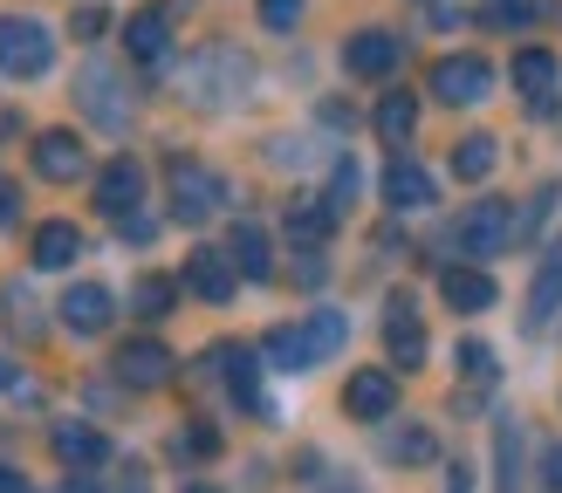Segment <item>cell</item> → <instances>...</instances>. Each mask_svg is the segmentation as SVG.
<instances>
[{"mask_svg":"<svg viewBox=\"0 0 562 493\" xmlns=\"http://www.w3.org/2000/svg\"><path fill=\"white\" fill-rule=\"evenodd\" d=\"M350 199H357V164L344 158V164H336V179H329V199H323V206L344 219V213H350Z\"/></svg>","mask_w":562,"mask_h":493,"instance_id":"32","label":"cell"},{"mask_svg":"<svg viewBox=\"0 0 562 493\" xmlns=\"http://www.w3.org/2000/svg\"><path fill=\"white\" fill-rule=\"evenodd\" d=\"M227 261L247 274V282H268V267H274V261H268V233H261V227H234Z\"/></svg>","mask_w":562,"mask_h":493,"instance_id":"25","label":"cell"},{"mask_svg":"<svg viewBox=\"0 0 562 493\" xmlns=\"http://www.w3.org/2000/svg\"><path fill=\"white\" fill-rule=\"evenodd\" d=\"M329 227H336V213H329V206H308V199L289 206V240H295V246H323Z\"/></svg>","mask_w":562,"mask_h":493,"instance_id":"29","label":"cell"},{"mask_svg":"<svg viewBox=\"0 0 562 493\" xmlns=\"http://www.w3.org/2000/svg\"><path fill=\"white\" fill-rule=\"evenodd\" d=\"M179 452H220V432L213 425H186L179 432Z\"/></svg>","mask_w":562,"mask_h":493,"instance_id":"37","label":"cell"},{"mask_svg":"<svg viewBox=\"0 0 562 493\" xmlns=\"http://www.w3.org/2000/svg\"><path fill=\"white\" fill-rule=\"evenodd\" d=\"M473 14H481V27H501V35H515V27H528V21L542 14V0H481Z\"/></svg>","mask_w":562,"mask_h":493,"instance_id":"28","label":"cell"},{"mask_svg":"<svg viewBox=\"0 0 562 493\" xmlns=\"http://www.w3.org/2000/svg\"><path fill=\"white\" fill-rule=\"evenodd\" d=\"M124 240H151V213H131L124 219Z\"/></svg>","mask_w":562,"mask_h":493,"instance_id":"39","label":"cell"},{"mask_svg":"<svg viewBox=\"0 0 562 493\" xmlns=\"http://www.w3.org/2000/svg\"><path fill=\"white\" fill-rule=\"evenodd\" d=\"M55 459L76 466V473H97V466H110V438L90 425H55Z\"/></svg>","mask_w":562,"mask_h":493,"instance_id":"19","label":"cell"},{"mask_svg":"<svg viewBox=\"0 0 562 493\" xmlns=\"http://www.w3.org/2000/svg\"><path fill=\"white\" fill-rule=\"evenodd\" d=\"M398 62H405V42L391 35V27H357V35L344 42V69L357 82H384Z\"/></svg>","mask_w":562,"mask_h":493,"instance_id":"6","label":"cell"},{"mask_svg":"<svg viewBox=\"0 0 562 493\" xmlns=\"http://www.w3.org/2000/svg\"><path fill=\"white\" fill-rule=\"evenodd\" d=\"M63 493H82V486H63Z\"/></svg>","mask_w":562,"mask_h":493,"instance_id":"44","label":"cell"},{"mask_svg":"<svg viewBox=\"0 0 562 493\" xmlns=\"http://www.w3.org/2000/svg\"><path fill=\"white\" fill-rule=\"evenodd\" d=\"M220 206H227V185H220V172H206V164H192V158H172V213L186 219V227L213 219Z\"/></svg>","mask_w":562,"mask_h":493,"instance_id":"4","label":"cell"},{"mask_svg":"<svg viewBox=\"0 0 562 493\" xmlns=\"http://www.w3.org/2000/svg\"><path fill=\"white\" fill-rule=\"evenodd\" d=\"M179 493H220V486H206V480H186V486H179Z\"/></svg>","mask_w":562,"mask_h":493,"instance_id":"42","label":"cell"},{"mask_svg":"<svg viewBox=\"0 0 562 493\" xmlns=\"http://www.w3.org/2000/svg\"><path fill=\"white\" fill-rule=\"evenodd\" d=\"M247 82H255V62H247L240 48L213 42V48H200V55L186 62V82H179V90L200 103V110H227V103L247 96Z\"/></svg>","mask_w":562,"mask_h":493,"instance_id":"1","label":"cell"},{"mask_svg":"<svg viewBox=\"0 0 562 493\" xmlns=\"http://www.w3.org/2000/svg\"><path fill=\"white\" fill-rule=\"evenodd\" d=\"M384 356H391L398 370H418V364H426V322H418L412 295H391V309H384Z\"/></svg>","mask_w":562,"mask_h":493,"instance_id":"8","label":"cell"},{"mask_svg":"<svg viewBox=\"0 0 562 493\" xmlns=\"http://www.w3.org/2000/svg\"><path fill=\"white\" fill-rule=\"evenodd\" d=\"M35 172L48 185H76L82 172H90V151H82L76 130H35Z\"/></svg>","mask_w":562,"mask_h":493,"instance_id":"11","label":"cell"},{"mask_svg":"<svg viewBox=\"0 0 562 493\" xmlns=\"http://www.w3.org/2000/svg\"><path fill=\"white\" fill-rule=\"evenodd\" d=\"M261 356H268L274 370H308V364H316V349H308V329H302V322H274L268 336H261Z\"/></svg>","mask_w":562,"mask_h":493,"instance_id":"22","label":"cell"},{"mask_svg":"<svg viewBox=\"0 0 562 493\" xmlns=\"http://www.w3.org/2000/svg\"><path fill=\"white\" fill-rule=\"evenodd\" d=\"M97 206L110 219H131L137 206H145V164H137V158H110L97 172Z\"/></svg>","mask_w":562,"mask_h":493,"instance_id":"13","label":"cell"},{"mask_svg":"<svg viewBox=\"0 0 562 493\" xmlns=\"http://www.w3.org/2000/svg\"><path fill=\"white\" fill-rule=\"evenodd\" d=\"M213 370L234 383V398H240L247 411H255V419H281V411L261 398V364H255V349H234V343H220V349H213Z\"/></svg>","mask_w":562,"mask_h":493,"instance_id":"16","label":"cell"},{"mask_svg":"<svg viewBox=\"0 0 562 493\" xmlns=\"http://www.w3.org/2000/svg\"><path fill=\"white\" fill-rule=\"evenodd\" d=\"M439 295H446V309H460V316H481V309H494L501 301V288H494V274L487 267H446L439 274Z\"/></svg>","mask_w":562,"mask_h":493,"instance_id":"17","label":"cell"},{"mask_svg":"<svg viewBox=\"0 0 562 493\" xmlns=\"http://www.w3.org/2000/svg\"><path fill=\"white\" fill-rule=\"evenodd\" d=\"M515 446H521V438H515V425L501 419V425H494V452H501V493H515Z\"/></svg>","mask_w":562,"mask_h":493,"instance_id":"34","label":"cell"},{"mask_svg":"<svg viewBox=\"0 0 562 493\" xmlns=\"http://www.w3.org/2000/svg\"><path fill=\"white\" fill-rule=\"evenodd\" d=\"M27 254H35V267H69V261L82 254L76 219H42V227H35V246H27Z\"/></svg>","mask_w":562,"mask_h":493,"instance_id":"23","label":"cell"},{"mask_svg":"<svg viewBox=\"0 0 562 493\" xmlns=\"http://www.w3.org/2000/svg\"><path fill=\"white\" fill-rule=\"evenodd\" d=\"M124 493H145V480H131V486H124Z\"/></svg>","mask_w":562,"mask_h":493,"instance_id":"43","label":"cell"},{"mask_svg":"<svg viewBox=\"0 0 562 493\" xmlns=\"http://www.w3.org/2000/svg\"><path fill=\"white\" fill-rule=\"evenodd\" d=\"M549 486H555V493H562V446H555V452H549Z\"/></svg>","mask_w":562,"mask_h":493,"instance_id":"41","label":"cell"},{"mask_svg":"<svg viewBox=\"0 0 562 493\" xmlns=\"http://www.w3.org/2000/svg\"><path fill=\"white\" fill-rule=\"evenodd\" d=\"M295 21H302V0H261V27H268V35H295Z\"/></svg>","mask_w":562,"mask_h":493,"instance_id":"33","label":"cell"},{"mask_svg":"<svg viewBox=\"0 0 562 493\" xmlns=\"http://www.w3.org/2000/svg\"><path fill=\"white\" fill-rule=\"evenodd\" d=\"M172 0H151V8H137L131 14V27H124V48H131V62H145V69H158L165 55H172Z\"/></svg>","mask_w":562,"mask_h":493,"instance_id":"7","label":"cell"},{"mask_svg":"<svg viewBox=\"0 0 562 493\" xmlns=\"http://www.w3.org/2000/svg\"><path fill=\"white\" fill-rule=\"evenodd\" d=\"M103 27H110V8H97V0H90V8H76V42H97Z\"/></svg>","mask_w":562,"mask_h":493,"instance_id":"35","label":"cell"},{"mask_svg":"<svg viewBox=\"0 0 562 493\" xmlns=\"http://www.w3.org/2000/svg\"><path fill=\"white\" fill-rule=\"evenodd\" d=\"M562 309V240H555V254L536 267V288H528V309H521V329H549Z\"/></svg>","mask_w":562,"mask_h":493,"instance_id":"18","label":"cell"},{"mask_svg":"<svg viewBox=\"0 0 562 493\" xmlns=\"http://www.w3.org/2000/svg\"><path fill=\"white\" fill-rule=\"evenodd\" d=\"M131 309L145 316V322H165V316L179 309V282H172V274H145V282L131 288Z\"/></svg>","mask_w":562,"mask_h":493,"instance_id":"26","label":"cell"},{"mask_svg":"<svg viewBox=\"0 0 562 493\" xmlns=\"http://www.w3.org/2000/svg\"><path fill=\"white\" fill-rule=\"evenodd\" d=\"M384 199L398 206V213L432 206V172H426V164H412V158H391L384 164Z\"/></svg>","mask_w":562,"mask_h":493,"instance_id":"20","label":"cell"},{"mask_svg":"<svg viewBox=\"0 0 562 493\" xmlns=\"http://www.w3.org/2000/svg\"><path fill=\"white\" fill-rule=\"evenodd\" d=\"M344 411H350L357 425H384L391 411H398V383H391V370H350Z\"/></svg>","mask_w":562,"mask_h":493,"instance_id":"12","label":"cell"},{"mask_svg":"<svg viewBox=\"0 0 562 493\" xmlns=\"http://www.w3.org/2000/svg\"><path fill=\"white\" fill-rule=\"evenodd\" d=\"M487 90H494V69L481 62V55H446V62L432 69V96L453 103V110L460 103H481Z\"/></svg>","mask_w":562,"mask_h":493,"instance_id":"10","label":"cell"},{"mask_svg":"<svg viewBox=\"0 0 562 493\" xmlns=\"http://www.w3.org/2000/svg\"><path fill=\"white\" fill-rule=\"evenodd\" d=\"M460 246H467L473 261L508 254V246H515V213H508V199H473L467 219H460Z\"/></svg>","mask_w":562,"mask_h":493,"instance_id":"5","label":"cell"},{"mask_svg":"<svg viewBox=\"0 0 562 493\" xmlns=\"http://www.w3.org/2000/svg\"><path fill=\"white\" fill-rule=\"evenodd\" d=\"M494 164H501L494 130H473V137H460V145H453V179H467V185L494 179Z\"/></svg>","mask_w":562,"mask_h":493,"instance_id":"24","label":"cell"},{"mask_svg":"<svg viewBox=\"0 0 562 493\" xmlns=\"http://www.w3.org/2000/svg\"><path fill=\"white\" fill-rule=\"evenodd\" d=\"M117 377L131 383V391H158V383H172V349H165L158 336H131L117 349Z\"/></svg>","mask_w":562,"mask_h":493,"instance_id":"14","label":"cell"},{"mask_svg":"<svg viewBox=\"0 0 562 493\" xmlns=\"http://www.w3.org/2000/svg\"><path fill=\"white\" fill-rule=\"evenodd\" d=\"M0 493H27V480L14 473V466H8V459H0Z\"/></svg>","mask_w":562,"mask_h":493,"instance_id":"40","label":"cell"},{"mask_svg":"<svg viewBox=\"0 0 562 493\" xmlns=\"http://www.w3.org/2000/svg\"><path fill=\"white\" fill-rule=\"evenodd\" d=\"M14 213H21V199H14V185L0 179V227H14Z\"/></svg>","mask_w":562,"mask_h":493,"instance_id":"38","label":"cell"},{"mask_svg":"<svg viewBox=\"0 0 562 493\" xmlns=\"http://www.w3.org/2000/svg\"><path fill=\"white\" fill-rule=\"evenodd\" d=\"M460 370L467 377H494V349L487 343H460Z\"/></svg>","mask_w":562,"mask_h":493,"instance_id":"36","label":"cell"},{"mask_svg":"<svg viewBox=\"0 0 562 493\" xmlns=\"http://www.w3.org/2000/svg\"><path fill=\"white\" fill-rule=\"evenodd\" d=\"M186 288L200 295V301H234V288H240V267L227 261V246H192L186 254Z\"/></svg>","mask_w":562,"mask_h":493,"instance_id":"9","label":"cell"},{"mask_svg":"<svg viewBox=\"0 0 562 493\" xmlns=\"http://www.w3.org/2000/svg\"><path fill=\"white\" fill-rule=\"evenodd\" d=\"M76 103H82V117H90L97 130H131V82H117V69H103V62H90L76 76Z\"/></svg>","mask_w":562,"mask_h":493,"instance_id":"3","label":"cell"},{"mask_svg":"<svg viewBox=\"0 0 562 493\" xmlns=\"http://www.w3.org/2000/svg\"><path fill=\"white\" fill-rule=\"evenodd\" d=\"M55 62V35L35 21V14H0V69L8 76H48Z\"/></svg>","mask_w":562,"mask_h":493,"instance_id":"2","label":"cell"},{"mask_svg":"<svg viewBox=\"0 0 562 493\" xmlns=\"http://www.w3.org/2000/svg\"><path fill=\"white\" fill-rule=\"evenodd\" d=\"M391 459H405V466H426V459H439V446H432V432H398L391 438Z\"/></svg>","mask_w":562,"mask_h":493,"instance_id":"31","label":"cell"},{"mask_svg":"<svg viewBox=\"0 0 562 493\" xmlns=\"http://www.w3.org/2000/svg\"><path fill=\"white\" fill-rule=\"evenodd\" d=\"M412 130H418V103L405 90H391L378 103V137H384V145H412Z\"/></svg>","mask_w":562,"mask_h":493,"instance_id":"27","label":"cell"},{"mask_svg":"<svg viewBox=\"0 0 562 493\" xmlns=\"http://www.w3.org/2000/svg\"><path fill=\"white\" fill-rule=\"evenodd\" d=\"M302 329H308V349H316V364H323V356H336V349H344V336H350V322L336 316V309H316Z\"/></svg>","mask_w":562,"mask_h":493,"instance_id":"30","label":"cell"},{"mask_svg":"<svg viewBox=\"0 0 562 493\" xmlns=\"http://www.w3.org/2000/svg\"><path fill=\"white\" fill-rule=\"evenodd\" d=\"M555 55L549 48H521L515 55V90H521V103H536V110H549V96H555Z\"/></svg>","mask_w":562,"mask_h":493,"instance_id":"21","label":"cell"},{"mask_svg":"<svg viewBox=\"0 0 562 493\" xmlns=\"http://www.w3.org/2000/svg\"><path fill=\"white\" fill-rule=\"evenodd\" d=\"M55 316H63L69 336H103L110 316H117V301H110V288H103V282H76V288L63 295V309H55Z\"/></svg>","mask_w":562,"mask_h":493,"instance_id":"15","label":"cell"}]
</instances>
